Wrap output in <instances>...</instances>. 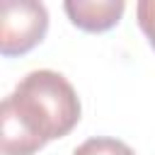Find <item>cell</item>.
Returning a JSON list of instances; mask_svg holds the SVG:
<instances>
[{
	"mask_svg": "<svg viewBox=\"0 0 155 155\" xmlns=\"http://www.w3.org/2000/svg\"><path fill=\"white\" fill-rule=\"evenodd\" d=\"M65 12L70 22L82 31H107L124 15V0H68Z\"/></svg>",
	"mask_w": 155,
	"mask_h": 155,
	"instance_id": "cell-3",
	"label": "cell"
},
{
	"mask_svg": "<svg viewBox=\"0 0 155 155\" xmlns=\"http://www.w3.org/2000/svg\"><path fill=\"white\" fill-rule=\"evenodd\" d=\"M80 121V99L56 70H31L0 104L2 155H34Z\"/></svg>",
	"mask_w": 155,
	"mask_h": 155,
	"instance_id": "cell-1",
	"label": "cell"
},
{
	"mask_svg": "<svg viewBox=\"0 0 155 155\" xmlns=\"http://www.w3.org/2000/svg\"><path fill=\"white\" fill-rule=\"evenodd\" d=\"M48 29V12L34 0H5L0 19V53L22 56L31 51Z\"/></svg>",
	"mask_w": 155,
	"mask_h": 155,
	"instance_id": "cell-2",
	"label": "cell"
},
{
	"mask_svg": "<svg viewBox=\"0 0 155 155\" xmlns=\"http://www.w3.org/2000/svg\"><path fill=\"white\" fill-rule=\"evenodd\" d=\"M136 15H138V24H140L143 34L148 36L150 46L155 48V0H140L136 5Z\"/></svg>",
	"mask_w": 155,
	"mask_h": 155,
	"instance_id": "cell-5",
	"label": "cell"
},
{
	"mask_svg": "<svg viewBox=\"0 0 155 155\" xmlns=\"http://www.w3.org/2000/svg\"><path fill=\"white\" fill-rule=\"evenodd\" d=\"M73 155H136V153L124 140L99 136V138H90L82 145H78Z\"/></svg>",
	"mask_w": 155,
	"mask_h": 155,
	"instance_id": "cell-4",
	"label": "cell"
}]
</instances>
